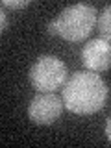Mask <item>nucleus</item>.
<instances>
[{"label":"nucleus","instance_id":"nucleus-2","mask_svg":"<svg viewBox=\"0 0 111 148\" xmlns=\"http://www.w3.org/2000/svg\"><path fill=\"white\" fill-rule=\"evenodd\" d=\"M96 24V9L91 4H74L61 11V15L48 24V34L59 35L71 43L87 39Z\"/></svg>","mask_w":111,"mask_h":148},{"label":"nucleus","instance_id":"nucleus-9","mask_svg":"<svg viewBox=\"0 0 111 148\" xmlns=\"http://www.w3.org/2000/svg\"><path fill=\"white\" fill-rule=\"evenodd\" d=\"M2 15V32H6V24H8V21H6V15L4 13H0Z\"/></svg>","mask_w":111,"mask_h":148},{"label":"nucleus","instance_id":"nucleus-6","mask_svg":"<svg viewBox=\"0 0 111 148\" xmlns=\"http://www.w3.org/2000/svg\"><path fill=\"white\" fill-rule=\"evenodd\" d=\"M98 34L100 39L111 43V6H106L98 15Z\"/></svg>","mask_w":111,"mask_h":148},{"label":"nucleus","instance_id":"nucleus-1","mask_svg":"<svg viewBox=\"0 0 111 148\" xmlns=\"http://www.w3.org/2000/svg\"><path fill=\"white\" fill-rule=\"evenodd\" d=\"M108 87L96 72L78 71L63 85V104L76 115H92L104 108Z\"/></svg>","mask_w":111,"mask_h":148},{"label":"nucleus","instance_id":"nucleus-4","mask_svg":"<svg viewBox=\"0 0 111 148\" xmlns=\"http://www.w3.org/2000/svg\"><path fill=\"white\" fill-rule=\"evenodd\" d=\"M63 106V100L54 92H41L30 102L28 117L35 124H52L54 120L59 119Z\"/></svg>","mask_w":111,"mask_h":148},{"label":"nucleus","instance_id":"nucleus-8","mask_svg":"<svg viewBox=\"0 0 111 148\" xmlns=\"http://www.w3.org/2000/svg\"><path fill=\"white\" fill-rule=\"evenodd\" d=\"M106 135H108V139L111 141V117L108 119V124H106Z\"/></svg>","mask_w":111,"mask_h":148},{"label":"nucleus","instance_id":"nucleus-3","mask_svg":"<svg viewBox=\"0 0 111 148\" xmlns=\"http://www.w3.org/2000/svg\"><path fill=\"white\" fill-rule=\"evenodd\" d=\"M30 82L39 92H54L67 82V67L54 56H41L30 69Z\"/></svg>","mask_w":111,"mask_h":148},{"label":"nucleus","instance_id":"nucleus-5","mask_svg":"<svg viewBox=\"0 0 111 148\" xmlns=\"http://www.w3.org/2000/svg\"><path fill=\"white\" fill-rule=\"evenodd\" d=\"M82 61L91 72H104L111 67V43L92 39L82 48Z\"/></svg>","mask_w":111,"mask_h":148},{"label":"nucleus","instance_id":"nucleus-7","mask_svg":"<svg viewBox=\"0 0 111 148\" xmlns=\"http://www.w3.org/2000/svg\"><path fill=\"white\" fill-rule=\"evenodd\" d=\"M2 6L4 8H13V9H21L30 6V0H18V2H13V0H2Z\"/></svg>","mask_w":111,"mask_h":148}]
</instances>
